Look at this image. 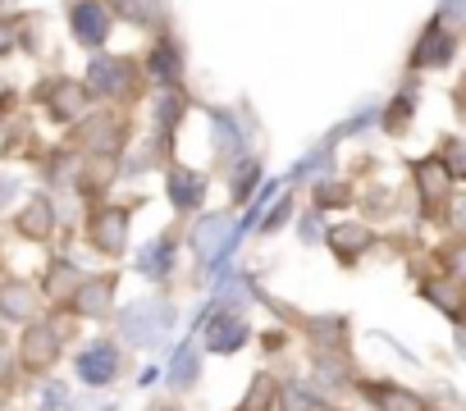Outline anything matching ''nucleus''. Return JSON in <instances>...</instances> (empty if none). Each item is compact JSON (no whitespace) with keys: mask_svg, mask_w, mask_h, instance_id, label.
Masks as SVG:
<instances>
[{"mask_svg":"<svg viewBox=\"0 0 466 411\" xmlns=\"http://www.w3.org/2000/svg\"><path fill=\"white\" fill-rule=\"evenodd\" d=\"M329 247H334V256H339L343 266H352V261L370 247V234H366V229H357V225H339V229L329 234Z\"/></svg>","mask_w":466,"mask_h":411,"instance_id":"f3484780","label":"nucleus"},{"mask_svg":"<svg viewBox=\"0 0 466 411\" xmlns=\"http://www.w3.org/2000/svg\"><path fill=\"white\" fill-rule=\"evenodd\" d=\"M78 279H83V275H78V266H74V261H65V256H60V261H51V270H46V297L65 302V297L78 288Z\"/></svg>","mask_w":466,"mask_h":411,"instance_id":"6ab92c4d","label":"nucleus"},{"mask_svg":"<svg viewBox=\"0 0 466 411\" xmlns=\"http://www.w3.org/2000/svg\"><path fill=\"white\" fill-rule=\"evenodd\" d=\"M151 74H156L165 87H174V78H178V46L160 42V46L151 51Z\"/></svg>","mask_w":466,"mask_h":411,"instance_id":"412c9836","label":"nucleus"},{"mask_svg":"<svg viewBox=\"0 0 466 411\" xmlns=\"http://www.w3.org/2000/svg\"><path fill=\"white\" fill-rule=\"evenodd\" d=\"M151 411H183V406H178V402H174V397H169V402H156V406H151Z\"/></svg>","mask_w":466,"mask_h":411,"instance_id":"bb28decb","label":"nucleus"},{"mask_svg":"<svg viewBox=\"0 0 466 411\" xmlns=\"http://www.w3.org/2000/svg\"><path fill=\"white\" fill-rule=\"evenodd\" d=\"M128 65L124 60H110V55H101V60H92V69H87V83H92V92H106V96H115V92H124L128 87Z\"/></svg>","mask_w":466,"mask_h":411,"instance_id":"4468645a","label":"nucleus"},{"mask_svg":"<svg viewBox=\"0 0 466 411\" xmlns=\"http://www.w3.org/2000/svg\"><path fill=\"white\" fill-rule=\"evenodd\" d=\"M275 411H329V397L311 379H279L275 384Z\"/></svg>","mask_w":466,"mask_h":411,"instance_id":"1a4fd4ad","label":"nucleus"},{"mask_svg":"<svg viewBox=\"0 0 466 411\" xmlns=\"http://www.w3.org/2000/svg\"><path fill=\"white\" fill-rule=\"evenodd\" d=\"M15 370H19V366H15V347H10V343H0V388L15 379Z\"/></svg>","mask_w":466,"mask_h":411,"instance_id":"393cba45","label":"nucleus"},{"mask_svg":"<svg viewBox=\"0 0 466 411\" xmlns=\"http://www.w3.org/2000/svg\"><path fill=\"white\" fill-rule=\"evenodd\" d=\"M420 293H425L430 302H439V311H443V316H452V320H457V288H452V284L430 279V284H420Z\"/></svg>","mask_w":466,"mask_h":411,"instance_id":"4be33fe9","label":"nucleus"},{"mask_svg":"<svg viewBox=\"0 0 466 411\" xmlns=\"http://www.w3.org/2000/svg\"><path fill=\"white\" fill-rule=\"evenodd\" d=\"M311 338H316V347H325V352H343L348 325H343L339 316H320V320H311Z\"/></svg>","mask_w":466,"mask_h":411,"instance_id":"aec40b11","label":"nucleus"},{"mask_svg":"<svg viewBox=\"0 0 466 411\" xmlns=\"http://www.w3.org/2000/svg\"><path fill=\"white\" fill-rule=\"evenodd\" d=\"M275 375L270 370H257L252 379H248V393L238 397V406L233 411H275Z\"/></svg>","mask_w":466,"mask_h":411,"instance_id":"2eb2a0df","label":"nucleus"},{"mask_svg":"<svg viewBox=\"0 0 466 411\" xmlns=\"http://www.w3.org/2000/svg\"><path fill=\"white\" fill-rule=\"evenodd\" d=\"M69 28H74V37L83 46H101L106 33H110V15H106V5H96V0H83V5L69 15Z\"/></svg>","mask_w":466,"mask_h":411,"instance_id":"9d476101","label":"nucleus"},{"mask_svg":"<svg viewBox=\"0 0 466 411\" xmlns=\"http://www.w3.org/2000/svg\"><path fill=\"white\" fill-rule=\"evenodd\" d=\"M106 411H115V406H106Z\"/></svg>","mask_w":466,"mask_h":411,"instance_id":"c85d7f7f","label":"nucleus"},{"mask_svg":"<svg viewBox=\"0 0 466 411\" xmlns=\"http://www.w3.org/2000/svg\"><path fill=\"white\" fill-rule=\"evenodd\" d=\"M174 256H178V247H174L169 234H165V238H151L147 247H137V270H142L147 279H165V275L174 270Z\"/></svg>","mask_w":466,"mask_h":411,"instance_id":"f8f14e48","label":"nucleus"},{"mask_svg":"<svg viewBox=\"0 0 466 411\" xmlns=\"http://www.w3.org/2000/svg\"><path fill=\"white\" fill-rule=\"evenodd\" d=\"M0 320L5 325L37 320V288L28 279H0Z\"/></svg>","mask_w":466,"mask_h":411,"instance_id":"6e6552de","label":"nucleus"},{"mask_svg":"<svg viewBox=\"0 0 466 411\" xmlns=\"http://www.w3.org/2000/svg\"><path fill=\"white\" fill-rule=\"evenodd\" d=\"M119 361H124L119 343H115V338H96V343H87V347L78 352L74 370H78V379H83V384L106 388V384H115V379H119Z\"/></svg>","mask_w":466,"mask_h":411,"instance_id":"20e7f679","label":"nucleus"},{"mask_svg":"<svg viewBox=\"0 0 466 411\" xmlns=\"http://www.w3.org/2000/svg\"><path fill=\"white\" fill-rule=\"evenodd\" d=\"M87 243H92L101 256H119V252L128 247V211H124V206H101L96 220H92Z\"/></svg>","mask_w":466,"mask_h":411,"instance_id":"0eeeda50","label":"nucleus"},{"mask_svg":"<svg viewBox=\"0 0 466 411\" xmlns=\"http://www.w3.org/2000/svg\"><path fill=\"white\" fill-rule=\"evenodd\" d=\"M252 343V325L238 316V311H210L201 320V352H215V356H233Z\"/></svg>","mask_w":466,"mask_h":411,"instance_id":"f03ea898","label":"nucleus"},{"mask_svg":"<svg viewBox=\"0 0 466 411\" xmlns=\"http://www.w3.org/2000/svg\"><path fill=\"white\" fill-rule=\"evenodd\" d=\"M284 343H289V338H284V334H279V329H275V334H266V347H270V352H279V347H284Z\"/></svg>","mask_w":466,"mask_h":411,"instance_id":"a878e982","label":"nucleus"},{"mask_svg":"<svg viewBox=\"0 0 466 411\" xmlns=\"http://www.w3.org/2000/svg\"><path fill=\"white\" fill-rule=\"evenodd\" d=\"M361 397L375 406V411H434V402L407 384H393V379H366L361 384Z\"/></svg>","mask_w":466,"mask_h":411,"instance_id":"423d86ee","label":"nucleus"},{"mask_svg":"<svg viewBox=\"0 0 466 411\" xmlns=\"http://www.w3.org/2000/svg\"><path fill=\"white\" fill-rule=\"evenodd\" d=\"M51 229H56L51 201H46V196H33V201H28V211L19 216V234L33 238V243H42V238H51Z\"/></svg>","mask_w":466,"mask_h":411,"instance_id":"dca6fc26","label":"nucleus"},{"mask_svg":"<svg viewBox=\"0 0 466 411\" xmlns=\"http://www.w3.org/2000/svg\"><path fill=\"white\" fill-rule=\"evenodd\" d=\"M197 379H201V347L197 343H183L174 352V361H169V388L174 393H187V388H197Z\"/></svg>","mask_w":466,"mask_h":411,"instance_id":"ddd939ff","label":"nucleus"},{"mask_svg":"<svg viewBox=\"0 0 466 411\" xmlns=\"http://www.w3.org/2000/svg\"><path fill=\"white\" fill-rule=\"evenodd\" d=\"M257 178H261V169L248 160V165L238 169V178H233V196H238V201H248V196H252V187H257Z\"/></svg>","mask_w":466,"mask_h":411,"instance_id":"5701e85b","label":"nucleus"},{"mask_svg":"<svg viewBox=\"0 0 466 411\" xmlns=\"http://www.w3.org/2000/svg\"><path fill=\"white\" fill-rule=\"evenodd\" d=\"M201 196H206V178L183 169V165H174L169 169V201H174V211H197Z\"/></svg>","mask_w":466,"mask_h":411,"instance_id":"9b49d317","label":"nucleus"},{"mask_svg":"<svg viewBox=\"0 0 466 411\" xmlns=\"http://www.w3.org/2000/svg\"><path fill=\"white\" fill-rule=\"evenodd\" d=\"M169 325H174V306H165V302H137L119 316L124 343H133V347H156Z\"/></svg>","mask_w":466,"mask_h":411,"instance_id":"7ed1b4c3","label":"nucleus"},{"mask_svg":"<svg viewBox=\"0 0 466 411\" xmlns=\"http://www.w3.org/2000/svg\"><path fill=\"white\" fill-rule=\"evenodd\" d=\"M452 55V37L434 24L425 37H420V46H416V69H425V65H443Z\"/></svg>","mask_w":466,"mask_h":411,"instance_id":"a211bd4d","label":"nucleus"},{"mask_svg":"<svg viewBox=\"0 0 466 411\" xmlns=\"http://www.w3.org/2000/svg\"><path fill=\"white\" fill-rule=\"evenodd\" d=\"M60 352H65L60 325L56 320H28L24 334H19V347H15V366L24 375H51Z\"/></svg>","mask_w":466,"mask_h":411,"instance_id":"f257e3e1","label":"nucleus"},{"mask_svg":"<svg viewBox=\"0 0 466 411\" xmlns=\"http://www.w3.org/2000/svg\"><path fill=\"white\" fill-rule=\"evenodd\" d=\"M69 302V311L78 316V320H106L110 311H115V279L106 275H92V279H78V288L65 297Z\"/></svg>","mask_w":466,"mask_h":411,"instance_id":"39448f33","label":"nucleus"},{"mask_svg":"<svg viewBox=\"0 0 466 411\" xmlns=\"http://www.w3.org/2000/svg\"><path fill=\"white\" fill-rule=\"evenodd\" d=\"M0 411H10V406H5V402H0Z\"/></svg>","mask_w":466,"mask_h":411,"instance_id":"cd10ccee","label":"nucleus"},{"mask_svg":"<svg viewBox=\"0 0 466 411\" xmlns=\"http://www.w3.org/2000/svg\"><path fill=\"white\" fill-rule=\"evenodd\" d=\"M60 406H69V388L60 379H51L46 393H42V411H60Z\"/></svg>","mask_w":466,"mask_h":411,"instance_id":"b1692460","label":"nucleus"}]
</instances>
